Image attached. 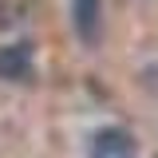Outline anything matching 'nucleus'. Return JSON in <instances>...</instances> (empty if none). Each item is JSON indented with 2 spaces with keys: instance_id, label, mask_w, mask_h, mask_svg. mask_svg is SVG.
Wrapping results in <instances>:
<instances>
[{
  "instance_id": "obj_2",
  "label": "nucleus",
  "mask_w": 158,
  "mask_h": 158,
  "mask_svg": "<svg viewBox=\"0 0 158 158\" xmlns=\"http://www.w3.org/2000/svg\"><path fill=\"white\" fill-rule=\"evenodd\" d=\"M32 44H12V48H0V79H12V83H28L32 79Z\"/></svg>"
},
{
  "instance_id": "obj_1",
  "label": "nucleus",
  "mask_w": 158,
  "mask_h": 158,
  "mask_svg": "<svg viewBox=\"0 0 158 158\" xmlns=\"http://www.w3.org/2000/svg\"><path fill=\"white\" fill-rule=\"evenodd\" d=\"M103 4L99 0H71V16H75V32L87 48H95L99 36H103Z\"/></svg>"
},
{
  "instance_id": "obj_3",
  "label": "nucleus",
  "mask_w": 158,
  "mask_h": 158,
  "mask_svg": "<svg viewBox=\"0 0 158 158\" xmlns=\"http://www.w3.org/2000/svg\"><path fill=\"white\" fill-rule=\"evenodd\" d=\"M135 154V142L123 131H103L95 135V146H91V158H131Z\"/></svg>"
}]
</instances>
